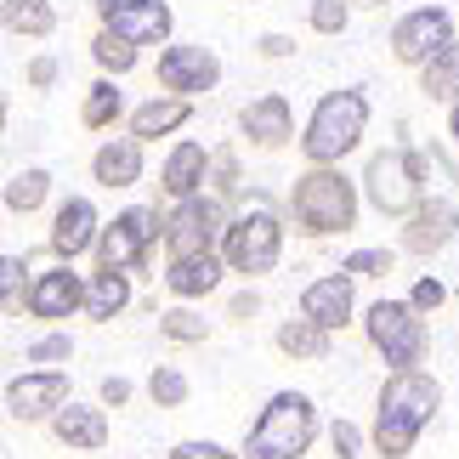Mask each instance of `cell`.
I'll use <instances>...</instances> for the list:
<instances>
[{"label": "cell", "instance_id": "ee69618b", "mask_svg": "<svg viewBox=\"0 0 459 459\" xmlns=\"http://www.w3.org/2000/svg\"><path fill=\"white\" fill-rule=\"evenodd\" d=\"M255 307H261V301H255V290H250V295H238V301L227 307V317H233V324H244V317H250Z\"/></svg>", "mask_w": 459, "mask_h": 459}, {"label": "cell", "instance_id": "3957f363", "mask_svg": "<svg viewBox=\"0 0 459 459\" xmlns=\"http://www.w3.org/2000/svg\"><path fill=\"white\" fill-rule=\"evenodd\" d=\"M368 131V97L363 85H341V91H324L317 108L307 119V136H301V153L312 165H341V159L363 143Z\"/></svg>", "mask_w": 459, "mask_h": 459}, {"label": "cell", "instance_id": "7dc6e473", "mask_svg": "<svg viewBox=\"0 0 459 459\" xmlns=\"http://www.w3.org/2000/svg\"><path fill=\"white\" fill-rule=\"evenodd\" d=\"M351 6H363V12H375V6H392V0H351Z\"/></svg>", "mask_w": 459, "mask_h": 459}, {"label": "cell", "instance_id": "ab89813d", "mask_svg": "<svg viewBox=\"0 0 459 459\" xmlns=\"http://www.w3.org/2000/svg\"><path fill=\"white\" fill-rule=\"evenodd\" d=\"M358 443H363L358 426H351V420H334V454H341V459H358Z\"/></svg>", "mask_w": 459, "mask_h": 459}, {"label": "cell", "instance_id": "60d3db41", "mask_svg": "<svg viewBox=\"0 0 459 459\" xmlns=\"http://www.w3.org/2000/svg\"><path fill=\"white\" fill-rule=\"evenodd\" d=\"M170 459H238V454H227V448H216V443H182Z\"/></svg>", "mask_w": 459, "mask_h": 459}, {"label": "cell", "instance_id": "30bf717a", "mask_svg": "<svg viewBox=\"0 0 459 459\" xmlns=\"http://www.w3.org/2000/svg\"><path fill=\"white\" fill-rule=\"evenodd\" d=\"M221 233H227V227H221V204L204 199V193H199V199H176V210L165 216V250H170V261L216 250Z\"/></svg>", "mask_w": 459, "mask_h": 459}, {"label": "cell", "instance_id": "d4e9b609", "mask_svg": "<svg viewBox=\"0 0 459 459\" xmlns=\"http://www.w3.org/2000/svg\"><path fill=\"white\" fill-rule=\"evenodd\" d=\"M0 23H6V34L46 40V34H57V6L51 0H0Z\"/></svg>", "mask_w": 459, "mask_h": 459}, {"label": "cell", "instance_id": "f1b7e54d", "mask_svg": "<svg viewBox=\"0 0 459 459\" xmlns=\"http://www.w3.org/2000/svg\"><path fill=\"white\" fill-rule=\"evenodd\" d=\"M119 114H126V91H119V85H114L108 74H102V80L91 85V91H85V102H80V119H85L91 131H102V126H114Z\"/></svg>", "mask_w": 459, "mask_h": 459}, {"label": "cell", "instance_id": "5bb4252c", "mask_svg": "<svg viewBox=\"0 0 459 459\" xmlns=\"http://www.w3.org/2000/svg\"><path fill=\"white\" fill-rule=\"evenodd\" d=\"M29 317H46V324H57L68 312H85V278L74 267H57V273H40L23 295Z\"/></svg>", "mask_w": 459, "mask_h": 459}, {"label": "cell", "instance_id": "e575fe53", "mask_svg": "<svg viewBox=\"0 0 459 459\" xmlns=\"http://www.w3.org/2000/svg\"><path fill=\"white\" fill-rule=\"evenodd\" d=\"M68 351H74V341H68V334H46V341L29 346V363H68Z\"/></svg>", "mask_w": 459, "mask_h": 459}, {"label": "cell", "instance_id": "7a4b0ae2", "mask_svg": "<svg viewBox=\"0 0 459 459\" xmlns=\"http://www.w3.org/2000/svg\"><path fill=\"white\" fill-rule=\"evenodd\" d=\"M290 216L307 238H334L358 227V182L334 165H312L290 187Z\"/></svg>", "mask_w": 459, "mask_h": 459}, {"label": "cell", "instance_id": "ac0fdd59", "mask_svg": "<svg viewBox=\"0 0 459 459\" xmlns=\"http://www.w3.org/2000/svg\"><path fill=\"white\" fill-rule=\"evenodd\" d=\"M301 317L324 329H341L351 317V273H329V278H312L301 290Z\"/></svg>", "mask_w": 459, "mask_h": 459}, {"label": "cell", "instance_id": "ba28073f", "mask_svg": "<svg viewBox=\"0 0 459 459\" xmlns=\"http://www.w3.org/2000/svg\"><path fill=\"white\" fill-rule=\"evenodd\" d=\"M448 40H459L448 6H414V12H403L392 23V57L409 63V68H426Z\"/></svg>", "mask_w": 459, "mask_h": 459}, {"label": "cell", "instance_id": "7402d4cb", "mask_svg": "<svg viewBox=\"0 0 459 459\" xmlns=\"http://www.w3.org/2000/svg\"><path fill=\"white\" fill-rule=\"evenodd\" d=\"M193 119V97H176V91H165V97H153V102H143V108L131 114V136H143V143H153V136H170V131H182Z\"/></svg>", "mask_w": 459, "mask_h": 459}, {"label": "cell", "instance_id": "83f0119b", "mask_svg": "<svg viewBox=\"0 0 459 459\" xmlns=\"http://www.w3.org/2000/svg\"><path fill=\"white\" fill-rule=\"evenodd\" d=\"M46 193H51V170H40V165L6 176V210H12V216H29V210H40Z\"/></svg>", "mask_w": 459, "mask_h": 459}, {"label": "cell", "instance_id": "2e32d148", "mask_svg": "<svg viewBox=\"0 0 459 459\" xmlns=\"http://www.w3.org/2000/svg\"><path fill=\"white\" fill-rule=\"evenodd\" d=\"M97 238H102L97 204L91 199H63L57 216H51V255H57V261H74V255L91 250Z\"/></svg>", "mask_w": 459, "mask_h": 459}, {"label": "cell", "instance_id": "7c38bea8", "mask_svg": "<svg viewBox=\"0 0 459 459\" xmlns=\"http://www.w3.org/2000/svg\"><path fill=\"white\" fill-rule=\"evenodd\" d=\"M454 233H459V193H437L431 187V199H420V210L409 216V227H403V250L437 255Z\"/></svg>", "mask_w": 459, "mask_h": 459}, {"label": "cell", "instance_id": "cb8c5ba5", "mask_svg": "<svg viewBox=\"0 0 459 459\" xmlns=\"http://www.w3.org/2000/svg\"><path fill=\"white\" fill-rule=\"evenodd\" d=\"M126 307H131V273H114V267L91 273V284H85V317L108 324V317H119Z\"/></svg>", "mask_w": 459, "mask_h": 459}, {"label": "cell", "instance_id": "836d02e7", "mask_svg": "<svg viewBox=\"0 0 459 459\" xmlns=\"http://www.w3.org/2000/svg\"><path fill=\"white\" fill-rule=\"evenodd\" d=\"M392 250H351L346 261H341V273H351V278H380V273H392Z\"/></svg>", "mask_w": 459, "mask_h": 459}, {"label": "cell", "instance_id": "8fae6325", "mask_svg": "<svg viewBox=\"0 0 459 459\" xmlns=\"http://www.w3.org/2000/svg\"><path fill=\"white\" fill-rule=\"evenodd\" d=\"M159 85L176 97H199V91H216L221 85V57L210 46H165L159 51Z\"/></svg>", "mask_w": 459, "mask_h": 459}, {"label": "cell", "instance_id": "1f68e13d", "mask_svg": "<svg viewBox=\"0 0 459 459\" xmlns=\"http://www.w3.org/2000/svg\"><path fill=\"white\" fill-rule=\"evenodd\" d=\"M159 334H165V341H182V346H193V341H204V334H210V324H204L199 312L176 307V312H159Z\"/></svg>", "mask_w": 459, "mask_h": 459}, {"label": "cell", "instance_id": "f6af8a7d", "mask_svg": "<svg viewBox=\"0 0 459 459\" xmlns=\"http://www.w3.org/2000/svg\"><path fill=\"white\" fill-rule=\"evenodd\" d=\"M91 6H97V17H102V23H108V17H114L119 6H126V0H91Z\"/></svg>", "mask_w": 459, "mask_h": 459}, {"label": "cell", "instance_id": "bcb514c9", "mask_svg": "<svg viewBox=\"0 0 459 459\" xmlns=\"http://www.w3.org/2000/svg\"><path fill=\"white\" fill-rule=\"evenodd\" d=\"M448 131L459 136V102H448Z\"/></svg>", "mask_w": 459, "mask_h": 459}, {"label": "cell", "instance_id": "484cf974", "mask_svg": "<svg viewBox=\"0 0 459 459\" xmlns=\"http://www.w3.org/2000/svg\"><path fill=\"white\" fill-rule=\"evenodd\" d=\"M420 91L431 102H459V40H448L426 68H420Z\"/></svg>", "mask_w": 459, "mask_h": 459}, {"label": "cell", "instance_id": "8d00e7d4", "mask_svg": "<svg viewBox=\"0 0 459 459\" xmlns=\"http://www.w3.org/2000/svg\"><path fill=\"white\" fill-rule=\"evenodd\" d=\"M409 301H414L420 312H437V307H443V301H448V290H443V284H437V278H420V284H414V295H409Z\"/></svg>", "mask_w": 459, "mask_h": 459}, {"label": "cell", "instance_id": "4fadbf2b", "mask_svg": "<svg viewBox=\"0 0 459 459\" xmlns=\"http://www.w3.org/2000/svg\"><path fill=\"white\" fill-rule=\"evenodd\" d=\"M238 131H244V143L250 148H284L290 136H295V114H290V97L284 91H267V97H255V102H244V114H238Z\"/></svg>", "mask_w": 459, "mask_h": 459}, {"label": "cell", "instance_id": "4dcf8cb0", "mask_svg": "<svg viewBox=\"0 0 459 459\" xmlns=\"http://www.w3.org/2000/svg\"><path fill=\"white\" fill-rule=\"evenodd\" d=\"M346 23H351V0H312L307 6V29L312 34H346Z\"/></svg>", "mask_w": 459, "mask_h": 459}, {"label": "cell", "instance_id": "7bdbcfd3", "mask_svg": "<svg viewBox=\"0 0 459 459\" xmlns=\"http://www.w3.org/2000/svg\"><path fill=\"white\" fill-rule=\"evenodd\" d=\"M102 403H131V380L108 375V380H102Z\"/></svg>", "mask_w": 459, "mask_h": 459}, {"label": "cell", "instance_id": "6da1fadb", "mask_svg": "<svg viewBox=\"0 0 459 459\" xmlns=\"http://www.w3.org/2000/svg\"><path fill=\"white\" fill-rule=\"evenodd\" d=\"M437 403H443V385L420 368H397L380 392V414H375V448L385 459H403L414 448V437L431 426Z\"/></svg>", "mask_w": 459, "mask_h": 459}, {"label": "cell", "instance_id": "d6a6232c", "mask_svg": "<svg viewBox=\"0 0 459 459\" xmlns=\"http://www.w3.org/2000/svg\"><path fill=\"white\" fill-rule=\"evenodd\" d=\"M148 392H153L159 409H182V403H187V375H182V368H153Z\"/></svg>", "mask_w": 459, "mask_h": 459}, {"label": "cell", "instance_id": "d590c367", "mask_svg": "<svg viewBox=\"0 0 459 459\" xmlns=\"http://www.w3.org/2000/svg\"><path fill=\"white\" fill-rule=\"evenodd\" d=\"M210 176H216V193H238V159L233 153H210Z\"/></svg>", "mask_w": 459, "mask_h": 459}, {"label": "cell", "instance_id": "f546056e", "mask_svg": "<svg viewBox=\"0 0 459 459\" xmlns=\"http://www.w3.org/2000/svg\"><path fill=\"white\" fill-rule=\"evenodd\" d=\"M91 57H97V68H102V74H131V68H136V46L126 40V34H114V29H102L97 34V40H91Z\"/></svg>", "mask_w": 459, "mask_h": 459}, {"label": "cell", "instance_id": "f35d334b", "mask_svg": "<svg viewBox=\"0 0 459 459\" xmlns=\"http://www.w3.org/2000/svg\"><path fill=\"white\" fill-rule=\"evenodd\" d=\"M23 80L34 85V91H46V85H57V57H34V63L23 68Z\"/></svg>", "mask_w": 459, "mask_h": 459}, {"label": "cell", "instance_id": "d6986e66", "mask_svg": "<svg viewBox=\"0 0 459 459\" xmlns=\"http://www.w3.org/2000/svg\"><path fill=\"white\" fill-rule=\"evenodd\" d=\"M91 176L102 187H136L143 182V136H114L91 159Z\"/></svg>", "mask_w": 459, "mask_h": 459}, {"label": "cell", "instance_id": "74e56055", "mask_svg": "<svg viewBox=\"0 0 459 459\" xmlns=\"http://www.w3.org/2000/svg\"><path fill=\"white\" fill-rule=\"evenodd\" d=\"M17 278H23V255L0 261V290H6V312H17Z\"/></svg>", "mask_w": 459, "mask_h": 459}, {"label": "cell", "instance_id": "9c48e42d", "mask_svg": "<svg viewBox=\"0 0 459 459\" xmlns=\"http://www.w3.org/2000/svg\"><path fill=\"white\" fill-rule=\"evenodd\" d=\"M159 221L153 210H143V204H131V210H119V216L102 227V238H97V261L102 267H114V273H136L148 261V244L159 238Z\"/></svg>", "mask_w": 459, "mask_h": 459}, {"label": "cell", "instance_id": "277c9868", "mask_svg": "<svg viewBox=\"0 0 459 459\" xmlns=\"http://www.w3.org/2000/svg\"><path fill=\"white\" fill-rule=\"evenodd\" d=\"M317 437V403L307 392H278L250 431V459H301Z\"/></svg>", "mask_w": 459, "mask_h": 459}, {"label": "cell", "instance_id": "603a6c76", "mask_svg": "<svg viewBox=\"0 0 459 459\" xmlns=\"http://www.w3.org/2000/svg\"><path fill=\"white\" fill-rule=\"evenodd\" d=\"M51 431H57L68 448H85V454H97L102 443H108V420H102V409H80V403H63V409L51 414Z\"/></svg>", "mask_w": 459, "mask_h": 459}, {"label": "cell", "instance_id": "e0dca14e", "mask_svg": "<svg viewBox=\"0 0 459 459\" xmlns=\"http://www.w3.org/2000/svg\"><path fill=\"white\" fill-rule=\"evenodd\" d=\"M102 29L126 34L131 46H165L170 29H176V12H170V0H126Z\"/></svg>", "mask_w": 459, "mask_h": 459}, {"label": "cell", "instance_id": "52a82bcc", "mask_svg": "<svg viewBox=\"0 0 459 459\" xmlns=\"http://www.w3.org/2000/svg\"><path fill=\"white\" fill-rule=\"evenodd\" d=\"M363 329H368V346L392 368H414L426 358V317H420L414 301H375L363 317Z\"/></svg>", "mask_w": 459, "mask_h": 459}, {"label": "cell", "instance_id": "ffe728a7", "mask_svg": "<svg viewBox=\"0 0 459 459\" xmlns=\"http://www.w3.org/2000/svg\"><path fill=\"white\" fill-rule=\"evenodd\" d=\"M221 261L216 250H204V255H176L170 267H165V290L170 295H182V301H193V295H210L221 284Z\"/></svg>", "mask_w": 459, "mask_h": 459}, {"label": "cell", "instance_id": "4316f807", "mask_svg": "<svg viewBox=\"0 0 459 459\" xmlns=\"http://www.w3.org/2000/svg\"><path fill=\"white\" fill-rule=\"evenodd\" d=\"M329 334L324 324H312V317H290L284 329H278V346L290 351V358H307V363H324L329 358Z\"/></svg>", "mask_w": 459, "mask_h": 459}, {"label": "cell", "instance_id": "5b68a950", "mask_svg": "<svg viewBox=\"0 0 459 459\" xmlns=\"http://www.w3.org/2000/svg\"><path fill=\"white\" fill-rule=\"evenodd\" d=\"M221 255H227V267H233V273L261 278V273H273V267H278V255H284V227H278V216L255 199L250 210H238V216L227 221V233H221Z\"/></svg>", "mask_w": 459, "mask_h": 459}, {"label": "cell", "instance_id": "b9f144b4", "mask_svg": "<svg viewBox=\"0 0 459 459\" xmlns=\"http://www.w3.org/2000/svg\"><path fill=\"white\" fill-rule=\"evenodd\" d=\"M255 46H261V57H273V63L278 57H295V40H290V34H261Z\"/></svg>", "mask_w": 459, "mask_h": 459}, {"label": "cell", "instance_id": "8992f818", "mask_svg": "<svg viewBox=\"0 0 459 459\" xmlns=\"http://www.w3.org/2000/svg\"><path fill=\"white\" fill-rule=\"evenodd\" d=\"M426 165H420V153L409 148H385L368 159V170H363V193H368V204L380 210V216H414L420 199H426Z\"/></svg>", "mask_w": 459, "mask_h": 459}, {"label": "cell", "instance_id": "44dd1931", "mask_svg": "<svg viewBox=\"0 0 459 459\" xmlns=\"http://www.w3.org/2000/svg\"><path fill=\"white\" fill-rule=\"evenodd\" d=\"M204 176H210V153L199 143H176L170 159H165V193L170 199H199V187H204Z\"/></svg>", "mask_w": 459, "mask_h": 459}, {"label": "cell", "instance_id": "9a60e30c", "mask_svg": "<svg viewBox=\"0 0 459 459\" xmlns=\"http://www.w3.org/2000/svg\"><path fill=\"white\" fill-rule=\"evenodd\" d=\"M63 403H68V375L63 368H40V375H23V380L6 385L12 420H46V414H57Z\"/></svg>", "mask_w": 459, "mask_h": 459}]
</instances>
